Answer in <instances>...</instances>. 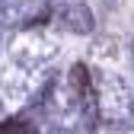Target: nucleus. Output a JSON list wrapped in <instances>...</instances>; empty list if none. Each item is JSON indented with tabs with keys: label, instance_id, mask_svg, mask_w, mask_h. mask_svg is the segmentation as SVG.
<instances>
[{
	"label": "nucleus",
	"instance_id": "f257e3e1",
	"mask_svg": "<svg viewBox=\"0 0 134 134\" xmlns=\"http://www.w3.org/2000/svg\"><path fill=\"white\" fill-rule=\"evenodd\" d=\"M70 77H74V86H77V93L90 96V70H86V67H83V64H77Z\"/></svg>",
	"mask_w": 134,
	"mask_h": 134
}]
</instances>
